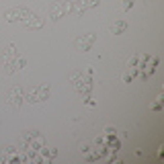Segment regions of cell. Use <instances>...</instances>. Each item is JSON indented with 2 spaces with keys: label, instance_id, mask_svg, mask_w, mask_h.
Segmentation results:
<instances>
[{
  "label": "cell",
  "instance_id": "6da1fadb",
  "mask_svg": "<svg viewBox=\"0 0 164 164\" xmlns=\"http://www.w3.org/2000/svg\"><path fill=\"white\" fill-rule=\"evenodd\" d=\"M49 92H51V88H49L47 84H43V86L37 88V90H33V92L25 94V101H27V103H39V101L49 99Z\"/></svg>",
  "mask_w": 164,
  "mask_h": 164
},
{
  "label": "cell",
  "instance_id": "7a4b0ae2",
  "mask_svg": "<svg viewBox=\"0 0 164 164\" xmlns=\"http://www.w3.org/2000/svg\"><path fill=\"white\" fill-rule=\"evenodd\" d=\"M72 8H74V4H72V2H68V4H66V2L55 4V6H53V12H51V21H58L60 17H64V14H66V12H70Z\"/></svg>",
  "mask_w": 164,
  "mask_h": 164
},
{
  "label": "cell",
  "instance_id": "3957f363",
  "mask_svg": "<svg viewBox=\"0 0 164 164\" xmlns=\"http://www.w3.org/2000/svg\"><path fill=\"white\" fill-rule=\"evenodd\" d=\"M23 99H25L23 88H21V86H14V88L10 90V94H8V105H10V107H19V105L23 103Z\"/></svg>",
  "mask_w": 164,
  "mask_h": 164
},
{
  "label": "cell",
  "instance_id": "277c9868",
  "mask_svg": "<svg viewBox=\"0 0 164 164\" xmlns=\"http://www.w3.org/2000/svg\"><path fill=\"white\" fill-rule=\"evenodd\" d=\"M92 43H94V35H92V33H90V35H86L84 39H78V41H76V45L80 47L82 51H88Z\"/></svg>",
  "mask_w": 164,
  "mask_h": 164
},
{
  "label": "cell",
  "instance_id": "5b68a950",
  "mask_svg": "<svg viewBox=\"0 0 164 164\" xmlns=\"http://www.w3.org/2000/svg\"><path fill=\"white\" fill-rule=\"evenodd\" d=\"M58 156V150L55 148H41V160H53Z\"/></svg>",
  "mask_w": 164,
  "mask_h": 164
},
{
  "label": "cell",
  "instance_id": "8992f818",
  "mask_svg": "<svg viewBox=\"0 0 164 164\" xmlns=\"http://www.w3.org/2000/svg\"><path fill=\"white\" fill-rule=\"evenodd\" d=\"M27 25H29V27H41V25H43V21H41L37 14H29V19H27Z\"/></svg>",
  "mask_w": 164,
  "mask_h": 164
},
{
  "label": "cell",
  "instance_id": "52a82bcc",
  "mask_svg": "<svg viewBox=\"0 0 164 164\" xmlns=\"http://www.w3.org/2000/svg\"><path fill=\"white\" fill-rule=\"evenodd\" d=\"M125 29H127V23H125V21H117V23L113 25V33H115V35H121Z\"/></svg>",
  "mask_w": 164,
  "mask_h": 164
},
{
  "label": "cell",
  "instance_id": "ba28073f",
  "mask_svg": "<svg viewBox=\"0 0 164 164\" xmlns=\"http://www.w3.org/2000/svg\"><path fill=\"white\" fill-rule=\"evenodd\" d=\"M137 62H140V58H137V55H133V58H129L127 66H129V68H137Z\"/></svg>",
  "mask_w": 164,
  "mask_h": 164
},
{
  "label": "cell",
  "instance_id": "9c48e42d",
  "mask_svg": "<svg viewBox=\"0 0 164 164\" xmlns=\"http://www.w3.org/2000/svg\"><path fill=\"white\" fill-rule=\"evenodd\" d=\"M133 6V0H123V10H129Z\"/></svg>",
  "mask_w": 164,
  "mask_h": 164
},
{
  "label": "cell",
  "instance_id": "30bf717a",
  "mask_svg": "<svg viewBox=\"0 0 164 164\" xmlns=\"http://www.w3.org/2000/svg\"><path fill=\"white\" fill-rule=\"evenodd\" d=\"M115 131H117V129H115V127H111V125H109V127H105V135H115Z\"/></svg>",
  "mask_w": 164,
  "mask_h": 164
}]
</instances>
